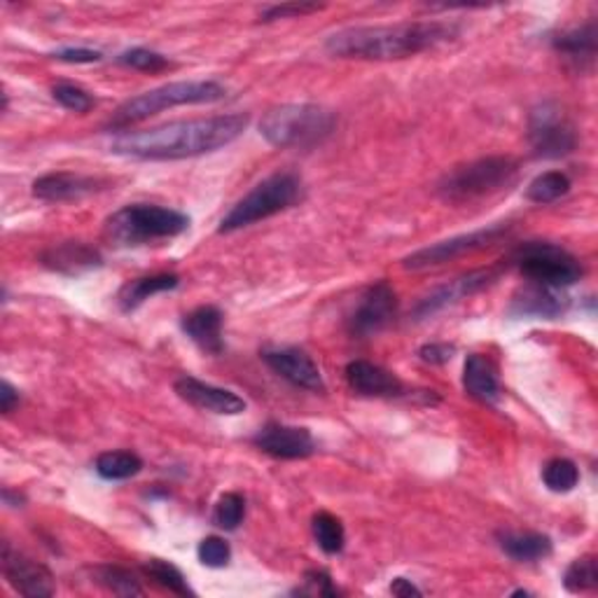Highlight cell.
<instances>
[{"label": "cell", "instance_id": "cell-1", "mask_svg": "<svg viewBox=\"0 0 598 598\" xmlns=\"http://www.w3.org/2000/svg\"><path fill=\"white\" fill-rule=\"evenodd\" d=\"M248 122L250 117L246 113L178 120L146 132L120 134L113 138L110 150L134 160H187V157L209 154L229 146L246 132Z\"/></svg>", "mask_w": 598, "mask_h": 598}, {"label": "cell", "instance_id": "cell-2", "mask_svg": "<svg viewBox=\"0 0 598 598\" xmlns=\"http://www.w3.org/2000/svg\"><path fill=\"white\" fill-rule=\"evenodd\" d=\"M459 36V26L447 22H402L388 26H356L329 36L325 50L341 59L393 61L433 50Z\"/></svg>", "mask_w": 598, "mask_h": 598}, {"label": "cell", "instance_id": "cell-3", "mask_svg": "<svg viewBox=\"0 0 598 598\" xmlns=\"http://www.w3.org/2000/svg\"><path fill=\"white\" fill-rule=\"evenodd\" d=\"M335 113L323 105L288 103L270 110L260 132L274 148H313L335 132Z\"/></svg>", "mask_w": 598, "mask_h": 598}, {"label": "cell", "instance_id": "cell-4", "mask_svg": "<svg viewBox=\"0 0 598 598\" xmlns=\"http://www.w3.org/2000/svg\"><path fill=\"white\" fill-rule=\"evenodd\" d=\"M227 89L215 80H187V83H171L164 87L150 89L146 94L124 101L115 115L110 117L108 127L115 132H124L134 127V124L144 122L157 113H162L166 108L176 105H197V103H213L225 99Z\"/></svg>", "mask_w": 598, "mask_h": 598}, {"label": "cell", "instance_id": "cell-5", "mask_svg": "<svg viewBox=\"0 0 598 598\" xmlns=\"http://www.w3.org/2000/svg\"><path fill=\"white\" fill-rule=\"evenodd\" d=\"M190 227V217L176 209L152 207V203H134L108 217L105 239L115 246H144L180 236Z\"/></svg>", "mask_w": 598, "mask_h": 598}, {"label": "cell", "instance_id": "cell-6", "mask_svg": "<svg viewBox=\"0 0 598 598\" xmlns=\"http://www.w3.org/2000/svg\"><path fill=\"white\" fill-rule=\"evenodd\" d=\"M299 197H302V180L295 173H274V176L256 185L241 201L234 203L232 211L220 220V234L256 225L260 220L286 211L297 203Z\"/></svg>", "mask_w": 598, "mask_h": 598}, {"label": "cell", "instance_id": "cell-7", "mask_svg": "<svg viewBox=\"0 0 598 598\" xmlns=\"http://www.w3.org/2000/svg\"><path fill=\"white\" fill-rule=\"evenodd\" d=\"M516 171L519 164L512 157H484V160L449 171L447 176L439 180L437 192L445 201L451 203L475 201L510 185L516 176Z\"/></svg>", "mask_w": 598, "mask_h": 598}, {"label": "cell", "instance_id": "cell-8", "mask_svg": "<svg viewBox=\"0 0 598 598\" xmlns=\"http://www.w3.org/2000/svg\"><path fill=\"white\" fill-rule=\"evenodd\" d=\"M512 262L528 281L545 283V286H555V288L573 286V283L580 281L582 274H585L580 260L571 256L569 250H563L561 246H555V244H540V241L524 244L522 248L514 250Z\"/></svg>", "mask_w": 598, "mask_h": 598}, {"label": "cell", "instance_id": "cell-9", "mask_svg": "<svg viewBox=\"0 0 598 598\" xmlns=\"http://www.w3.org/2000/svg\"><path fill=\"white\" fill-rule=\"evenodd\" d=\"M528 140L535 154L543 160H559L571 154L577 146V136L573 127L565 122L561 108L555 103H543L531 113Z\"/></svg>", "mask_w": 598, "mask_h": 598}, {"label": "cell", "instance_id": "cell-10", "mask_svg": "<svg viewBox=\"0 0 598 598\" xmlns=\"http://www.w3.org/2000/svg\"><path fill=\"white\" fill-rule=\"evenodd\" d=\"M398 313V295L388 281L370 286L349 319V333L358 339L379 335Z\"/></svg>", "mask_w": 598, "mask_h": 598}, {"label": "cell", "instance_id": "cell-11", "mask_svg": "<svg viewBox=\"0 0 598 598\" xmlns=\"http://www.w3.org/2000/svg\"><path fill=\"white\" fill-rule=\"evenodd\" d=\"M506 234H508L506 225H494V227H486V229L472 232V234L453 236V239H449V241H439L435 246L419 250V253H414V256H409L404 260V266H407V270H426V266L443 264V262H449L453 258L472 253V250L491 246L500 239V236H506Z\"/></svg>", "mask_w": 598, "mask_h": 598}, {"label": "cell", "instance_id": "cell-12", "mask_svg": "<svg viewBox=\"0 0 598 598\" xmlns=\"http://www.w3.org/2000/svg\"><path fill=\"white\" fill-rule=\"evenodd\" d=\"M3 573L10 585L22 596L45 598L54 596L57 591L54 575L50 573V569L34 559H28L26 555L17 552V549H12L10 543L3 545Z\"/></svg>", "mask_w": 598, "mask_h": 598}, {"label": "cell", "instance_id": "cell-13", "mask_svg": "<svg viewBox=\"0 0 598 598\" xmlns=\"http://www.w3.org/2000/svg\"><path fill=\"white\" fill-rule=\"evenodd\" d=\"M178 398H183L187 404H192L201 412H213L223 416H236L246 412V400L236 396V393L227 388H217L207 382H199L195 376H180V379L173 384Z\"/></svg>", "mask_w": 598, "mask_h": 598}, {"label": "cell", "instance_id": "cell-14", "mask_svg": "<svg viewBox=\"0 0 598 598\" xmlns=\"http://www.w3.org/2000/svg\"><path fill=\"white\" fill-rule=\"evenodd\" d=\"M253 443L260 451L283 461L307 459V456L316 451V443H313V437L307 428L283 426V423H266V426L253 437Z\"/></svg>", "mask_w": 598, "mask_h": 598}, {"label": "cell", "instance_id": "cell-15", "mask_svg": "<svg viewBox=\"0 0 598 598\" xmlns=\"http://www.w3.org/2000/svg\"><path fill=\"white\" fill-rule=\"evenodd\" d=\"M498 274L494 270H479V272H470L465 276H459L453 278L449 283H445V286L435 288L431 295H426L419 302V307L414 309V316L416 319H428V316H435L437 311H443L456 302H461V299L475 295L479 290H484L489 283H494Z\"/></svg>", "mask_w": 598, "mask_h": 598}, {"label": "cell", "instance_id": "cell-16", "mask_svg": "<svg viewBox=\"0 0 598 598\" xmlns=\"http://www.w3.org/2000/svg\"><path fill=\"white\" fill-rule=\"evenodd\" d=\"M571 307V299L561 288L545 286V283L531 281L528 286L519 288L512 297L514 316H535V319H559Z\"/></svg>", "mask_w": 598, "mask_h": 598}, {"label": "cell", "instance_id": "cell-17", "mask_svg": "<svg viewBox=\"0 0 598 598\" xmlns=\"http://www.w3.org/2000/svg\"><path fill=\"white\" fill-rule=\"evenodd\" d=\"M264 363L270 365L278 376L290 382L297 388L307 390H325L323 374L319 365L313 363L311 356L299 349H278V351H264Z\"/></svg>", "mask_w": 598, "mask_h": 598}, {"label": "cell", "instance_id": "cell-18", "mask_svg": "<svg viewBox=\"0 0 598 598\" xmlns=\"http://www.w3.org/2000/svg\"><path fill=\"white\" fill-rule=\"evenodd\" d=\"M346 382L349 386L367 398H393L402 396V382L388 370L367 363V360H353L346 367Z\"/></svg>", "mask_w": 598, "mask_h": 598}, {"label": "cell", "instance_id": "cell-19", "mask_svg": "<svg viewBox=\"0 0 598 598\" xmlns=\"http://www.w3.org/2000/svg\"><path fill=\"white\" fill-rule=\"evenodd\" d=\"M103 180L91 178V176H80V173H68V171H59V173H47V176L38 178L34 183V195L42 201H73V199H83L91 192H97Z\"/></svg>", "mask_w": 598, "mask_h": 598}, {"label": "cell", "instance_id": "cell-20", "mask_svg": "<svg viewBox=\"0 0 598 598\" xmlns=\"http://www.w3.org/2000/svg\"><path fill=\"white\" fill-rule=\"evenodd\" d=\"M185 335L190 337L201 351L211 356L223 353V313L217 307H199L183 319Z\"/></svg>", "mask_w": 598, "mask_h": 598}, {"label": "cell", "instance_id": "cell-21", "mask_svg": "<svg viewBox=\"0 0 598 598\" xmlns=\"http://www.w3.org/2000/svg\"><path fill=\"white\" fill-rule=\"evenodd\" d=\"M40 260L45 266H50V270H54L59 274H68V276L85 274L89 270H97V266H101L99 250H94V248H89L85 244H77V241L52 246L50 250H45Z\"/></svg>", "mask_w": 598, "mask_h": 598}, {"label": "cell", "instance_id": "cell-22", "mask_svg": "<svg viewBox=\"0 0 598 598\" xmlns=\"http://www.w3.org/2000/svg\"><path fill=\"white\" fill-rule=\"evenodd\" d=\"M463 386L470 398L484 404H494L500 398V382L494 360L482 353L468 356L463 367Z\"/></svg>", "mask_w": 598, "mask_h": 598}, {"label": "cell", "instance_id": "cell-23", "mask_svg": "<svg viewBox=\"0 0 598 598\" xmlns=\"http://www.w3.org/2000/svg\"><path fill=\"white\" fill-rule=\"evenodd\" d=\"M500 549L514 561H540L552 555V540L543 533H498Z\"/></svg>", "mask_w": 598, "mask_h": 598}, {"label": "cell", "instance_id": "cell-24", "mask_svg": "<svg viewBox=\"0 0 598 598\" xmlns=\"http://www.w3.org/2000/svg\"><path fill=\"white\" fill-rule=\"evenodd\" d=\"M555 47L561 54L577 61L580 68L591 66L596 57V22L565 30V34L555 38Z\"/></svg>", "mask_w": 598, "mask_h": 598}, {"label": "cell", "instance_id": "cell-25", "mask_svg": "<svg viewBox=\"0 0 598 598\" xmlns=\"http://www.w3.org/2000/svg\"><path fill=\"white\" fill-rule=\"evenodd\" d=\"M178 286V276L176 274H157V276H146V278H136L129 281L127 286L120 290L117 302L122 311H134L140 304L150 299L152 295H160L166 290H173Z\"/></svg>", "mask_w": 598, "mask_h": 598}, {"label": "cell", "instance_id": "cell-26", "mask_svg": "<svg viewBox=\"0 0 598 598\" xmlns=\"http://www.w3.org/2000/svg\"><path fill=\"white\" fill-rule=\"evenodd\" d=\"M140 470H144V461L132 451H105L97 459V472L110 482L136 477Z\"/></svg>", "mask_w": 598, "mask_h": 598}, {"label": "cell", "instance_id": "cell-27", "mask_svg": "<svg viewBox=\"0 0 598 598\" xmlns=\"http://www.w3.org/2000/svg\"><path fill=\"white\" fill-rule=\"evenodd\" d=\"M313 538H316L319 547L323 549L325 555H339L346 543V531L344 524L335 514L329 512H319L313 516Z\"/></svg>", "mask_w": 598, "mask_h": 598}, {"label": "cell", "instance_id": "cell-28", "mask_svg": "<svg viewBox=\"0 0 598 598\" xmlns=\"http://www.w3.org/2000/svg\"><path fill=\"white\" fill-rule=\"evenodd\" d=\"M569 192H571V178L561 171H547L528 185L526 197L535 203H552Z\"/></svg>", "mask_w": 598, "mask_h": 598}, {"label": "cell", "instance_id": "cell-29", "mask_svg": "<svg viewBox=\"0 0 598 598\" xmlns=\"http://www.w3.org/2000/svg\"><path fill=\"white\" fill-rule=\"evenodd\" d=\"M144 573L157 582V585L178 594V596H192L195 591L190 589V585H187L185 575L176 569V565L164 561V559H150L146 565H144Z\"/></svg>", "mask_w": 598, "mask_h": 598}, {"label": "cell", "instance_id": "cell-30", "mask_svg": "<svg viewBox=\"0 0 598 598\" xmlns=\"http://www.w3.org/2000/svg\"><path fill=\"white\" fill-rule=\"evenodd\" d=\"M543 482L549 491L569 494L580 482V470L569 459H552L543 468Z\"/></svg>", "mask_w": 598, "mask_h": 598}, {"label": "cell", "instance_id": "cell-31", "mask_svg": "<svg viewBox=\"0 0 598 598\" xmlns=\"http://www.w3.org/2000/svg\"><path fill=\"white\" fill-rule=\"evenodd\" d=\"M563 585L573 594H585L596 589L598 585V569H596V559L594 557H582L573 561L565 571Z\"/></svg>", "mask_w": 598, "mask_h": 598}, {"label": "cell", "instance_id": "cell-32", "mask_svg": "<svg viewBox=\"0 0 598 598\" xmlns=\"http://www.w3.org/2000/svg\"><path fill=\"white\" fill-rule=\"evenodd\" d=\"M97 577L108 591H113L117 596L144 594V587L138 585V580L127 569H120V565H103V569L97 571Z\"/></svg>", "mask_w": 598, "mask_h": 598}, {"label": "cell", "instance_id": "cell-33", "mask_svg": "<svg viewBox=\"0 0 598 598\" xmlns=\"http://www.w3.org/2000/svg\"><path fill=\"white\" fill-rule=\"evenodd\" d=\"M244 514H246L244 496L229 491L217 500L215 512H213V524L223 531H234V528H239V524L244 522Z\"/></svg>", "mask_w": 598, "mask_h": 598}, {"label": "cell", "instance_id": "cell-34", "mask_svg": "<svg viewBox=\"0 0 598 598\" xmlns=\"http://www.w3.org/2000/svg\"><path fill=\"white\" fill-rule=\"evenodd\" d=\"M117 61L122 66H129V68H136V71H146V73H157V71H164L169 68V59L157 54V52H150V50H144V47H136V50H127L124 54L117 57Z\"/></svg>", "mask_w": 598, "mask_h": 598}, {"label": "cell", "instance_id": "cell-35", "mask_svg": "<svg viewBox=\"0 0 598 598\" xmlns=\"http://www.w3.org/2000/svg\"><path fill=\"white\" fill-rule=\"evenodd\" d=\"M197 555H199V561L203 565H209V569H225L232 559V549H229V543H225L223 538L209 535V538L201 540Z\"/></svg>", "mask_w": 598, "mask_h": 598}, {"label": "cell", "instance_id": "cell-36", "mask_svg": "<svg viewBox=\"0 0 598 598\" xmlns=\"http://www.w3.org/2000/svg\"><path fill=\"white\" fill-rule=\"evenodd\" d=\"M52 97L66 110H73V113H80V115L89 113L94 108V99L89 94L83 87H75V85H57L52 89Z\"/></svg>", "mask_w": 598, "mask_h": 598}, {"label": "cell", "instance_id": "cell-37", "mask_svg": "<svg viewBox=\"0 0 598 598\" xmlns=\"http://www.w3.org/2000/svg\"><path fill=\"white\" fill-rule=\"evenodd\" d=\"M323 5L316 3H286V5H274L270 10H264L262 22H274V20H288V17H304V14L319 12Z\"/></svg>", "mask_w": 598, "mask_h": 598}, {"label": "cell", "instance_id": "cell-38", "mask_svg": "<svg viewBox=\"0 0 598 598\" xmlns=\"http://www.w3.org/2000/svg\"><path fill=\"white\" fill-rule=\"evenodd\" d=\"M453 346L451 344H426L421 346V360L423 363H431V365H445L449 363V360L453 358Z\"/></svg>", "mask_w": 598, "mask_h": 598}, {"label": "cell", "instance_id": "cell-39", "mask_svg": "<svg viewBox=\"0 0 598 598\" xmlns=\"http://www.w3.org/2000/svg\"><path fill=\"white\" fill-rule=\"evenodd\" d=\"M307 585H309L311 594L337 596V589L333 587V580H329V575L323 573V571H309L307 573Z\"/></svg>", "mask_w": 598, "mask_h": 598}, {"label": "cell", "instance_id": "cell-40", "mask_svg": "<svg viewBox=\"0 0 598 598\" xmlns=\"http://www.w3.org/2000/svg\"><path fill=\"white\" fill-rule=\"evenodd\" d=\"M59 61H66V64H94V61L101 59V52L97 50H85V47H77V50H64L57 54Z\"/></svg>", "mask_w": 598, "mask_h": 598}, {"label": "cell", "instance_id": "cell-41", "mask_svg": "<svg viewBox=\"0 0 598 598\" xmlns=\"http://www.w3.org/2000/svg\"><path fill=\"white\" fill-rule=\"evenodd\" d=\"M14 404H20V393L10 382H3V386H0V409L10 414Z\"/></svg>", "mask_w": 598, "mask_h": 598}, {"label": "cell", "instance_id": "cell-42", "mask_svg": "<svg viewBox=\"0 0 598 598\" xmlns=\"http://www.w3.org/2000/svg\"><path fill=\"white\" fill-rule=\"evenodd\" d=\"M390 594L409 598V596H421V589L416 585H412L407 577H396L390 585Z\"/></svg>", "mask_w": 598, "mask_h": 598}, {"label": "cell", "instance_id": "cell-43", "mask_svg": "<svg viewBox=\"0 0 598 598\" xmlns=\"http://www.w3.org/2000/svg\"><path fill=\"white\" fill-rule=\"evenodd\" d=\"M3 500H5V506H10V508H20V502H24V498L20 494L14 496L10 489L3 491Z\"/></svg>", "mask_w": 598, "mask_h": 598}]
</instances>
